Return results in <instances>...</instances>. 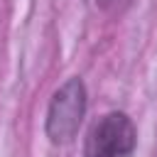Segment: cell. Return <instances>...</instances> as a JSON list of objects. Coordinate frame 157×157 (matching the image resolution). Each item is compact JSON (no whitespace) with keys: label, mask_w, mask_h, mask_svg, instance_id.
Returning <instances> with one entry per match:
<instances>
[{"label":"cell","mask_w":157,"mask_h":157,"mask_svg":"<svg viewBox=\"0 0 157 157\" xmlns=\"http://www.w3.org/2000/svg\"><path fill=\"white\" fill-rule=\"evenodd\" d=\"M86 113V86L81 78H69L52 96L47 110V135L52 142H71Z\"/></svg>","instance_id":"6da1fadb"},{"label":"cell","mask_w":157,"mask_h":157,"mask_svg":"<svg viewBox=\"0 0 157 157\" xmlns=\"http://www.w3.org/2000/svg\"><path fill=\"white\" fill-rule=\"evenodd\" d=\"M137 142L132 120L125 113H105L88 132L83 157H130Z\"/></svg>","instance_id":"7a4b0ae2"}]
</instances>
